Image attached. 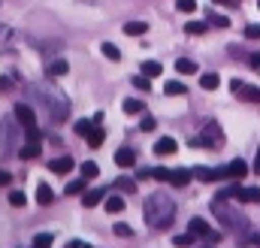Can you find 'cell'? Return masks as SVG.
Segmentation results:
<instances>
[{
    "mask_svg": "<svg viewBox=\"0 0 260 248\" xmlns=\"http://www.w3.org/2000/svg\"><path fill=\"white\" fill-rule=\"evenodd\" d=\"M142 212H145V221L151 230H167L176 218V200H170L167 194H151L145 200Z\"/></svg>",
    "mask_w": 260,
    "mask_h": 248,
    "instance_id": "1",
    "label": "cell"
},
{
    "mask_svg": "<svg viewBox=\"0 0 260 248\" xmlns=\"http://www.w3.org/2000/svg\"><path fill=\"white\" fill-rule=\"evenodd\" d=\"M212 212H215V215H218V218H221V221L230 227V230H236L242 242H251V233H248V221H245L239 212H233L230 206H224V200H221V197L212 203Z\"/></svg>",
    "mask_w": 260,
    "mask_h": 248,
    "instance_id": "2",
    "label": "cell"
},
{
    "mask_svg": "<svg viewBox=\"0 0 260 248\" xmlns=\"http://www.w3.org/2000/svg\"><path fill=\"white\" fill-rule=\"evenodd\" d=\"M221 139H224V136H221V127H218L215 121H209L206 127H203V133H200V136L194 139V145H203V148H209V145H221Z\"/></svg>",
    "mask_w": 260,
    "mask_h": 248,
    "instance_id": "3",
    "label": "cell"
},
{
    "mask_svg": "<svg viewBox=\"0 0 260 248\" xmlns=\"http://www.w3.org/2000/svg\"><path fill=\"white\" fill-rule=\"evenodd\" d=\"M233 94L239 97V100H245V103H260V88L254 85H245V82H239V79H233Z\"/></svg>",
    "mask_w": 260,
    "mask_h": 248,
    "instance_id": "4",
    "label": "cell"
},
{
    "mask_svg": "<svg viewBox=\"0 0 260 248\" xmlns=\"http://www.w3.org/2000/svg\"><path fill=\"white\" fill-rule=\"evenodd\" d=\"M15 121L21 127H37V115H34V109L27 103H15Z\"/></svg>",
    "mask_w": 260,
    "mask_h": 248,
    "instance_id": "5",
    "label": "cell"
},
{
    "mask_svg": "<svg viewBox=\"0 0 260 248\" xmlns=\"http://www.w3.org/2000/svg\"><path fill=\"white\" fill-rule=\"evenodd\" d=\"M188 230H191L194 236H203V239H218V233H215V230H212L203 218H194V221L188 224Z\"/></svg>",
    "mask_w": 260,
    "mask_h": 248,
    "instance_id": "6",
    "label": "cell"
},
{
    "mask_svg": "<svg viewBox=\"0 0 260 248\" xmlns=\"http://www.w3.org/2000/svg\"><path fill=\"white\" fill-rule=\"evenodd\" d=\"M245 176H248V164H245L242 158H236V161L227 164V179H236V182H239V179H245Z\"/></svg>",
    "mask_w": 260,
    "mask_h": 248,
    "instance_id": "7",
    "label": "cell"
},
{
    "mask_svg": "<svg viewBox=\"0 0 260 248\" xmlns=\"http://www.w3.org/2000/svg\"><path fill=\"white\" fill-rule=\"evenodd\" d=\"M197 179H200V182H218V179H227V167H221V170L200 167V170H197Z\"/></svg>",
    "mask_w": 260,
    "mask_h": 248,
    "instance_id": "8",
    "label": "cell"
},
{
    "mask_svg": "<svg viewBox=\"0 0 260 248\" xmlns=\"http://www.w3.org/2000/svg\"><path fill=\"white\" fill-rule=\"evenodd\" d=\"M103 197H106V188H94V191H85V194H82V206H85V209H94V206H97Z\"/></svg>",
    "mask_w": 260,
    "mask_h": 248,
    "instance_id": "9",
    "label": "cell"
},
{
    "mask_svg": "<svg viewBox=\"0 0 260 248\" xmlns=\"http://www.w3.org/2000/svg\"><path fill=\"white\" fill-rule=\"evenodd\" d=\"M173 151H179V142L173 136H164L154 142V154H173Z\"/></svg>",
    "mask_w": 260,
    "mask_h": 248,
    "instance_id": "10",
    "label": "cell"
},
{
    "mask_svg": "<svg viewBox=\"0 0 260 248\" xmlns=\"http://www.w3.org/2000/svg\"><path fill=\"white\" fill-rule=\"evenodd\" d=\"M73 167H76V164H73V158H67V154H64V158H55V161L49 164V170H52V173H58V176H67Z\"/></svg>",
    "mask_w": 260,
    "mask_h": 248,
    "instance_id": "11",
    "label": "cell"
},
{
    "mask_svg": "<svg viewBox=\"0 0 260 248\" xmlns=\"http://www.w3.org/2000/svg\"><path fill=\"white\" fill-rule=\"evenodd\" d=\"M37 203H40V206H52V203H55V191L46 185V182L37 185Z\"/></svg>",
    "mask_w": 260,
    "mask_h": 248,
    "instance_id": "12",
    "label": "cell"
},
{
    "mask_svg": "<svg viewBox=\"0 0 260 248\" xmlns=\"http://www.w3.org/2000/svg\"><path fill=\"white\" fill-rule=\"evenodd\" d=\"M167 182H170V185H176V188H185L188 182H191V173H188V170H170Z\"/></svg>",
    "mask_w": 260,
    "mask_h": 248,
    "instance_id": "13",
    "label": "cell"
},
{
    "mask_svg": "<svg viewBox=\"0 0 260 248\" xmlns=\"http://www.w3.org/2000/svg\"><path fill=\"white\" fill-rule=\"evenodd\" d=\"M115 164H118V167H133V164H136V154H133L130 148H118V151H115Z\"/></svg>",
    "mask_w": 260,
    "mask_h": 248,
    "instance_id": "14",
    "label": "cell"
},
{
    "mask_svg": "<svg viewBox=\"0 0 260 248\" xmlns=\"http://www.w3.org/2000/svg\"><path fill=\"white\" fill-rule=\"evenodd\" d=\"M85 139H88V145H91V148H100V145H103V139H106V133H103V127H97V124H94V130H91Z\"/></svg>",
    "mask_w": 260,
    "mask_h": 248,
    "instance_id": "15",
    "label": "cell"
},
{
    "mask_svg": "<svg viewBox=\"0 0 260 248\" xmlns=\"http://www.w3.org/2000/svg\"><path fill=\"white\" fill-rule=\"evenodd\" d=\"M85 185H88V179L82 176V179H73V182H67L64 194H70V197H76V194H85Z\"/></svg>",
    "mask_w": 260,
    "mask_h": 248,
    "instance_id": "16",
    "label": "cell"
},
{
    "mask_svg": "<svg viewBox=\"0 0 260 248\" xmlns=\"http://www.w3.org/2000/svg\"><path fill=\"white\" fill-rule=\"evenodd\" d=\"M145 30H148L145 21H127V24H124V34H127V37H142Z\"/></svg>",
    "mask_w": 260,
    "mask_h": 248,
    "instance_id": "17",
    "label": "cell"
},
{
    "mask_svg": "<svg viewBox=\"0 0 260 248\" xmlns=\"http://www.w3.org/2000/svg\"><path fill=\"white\" fill-rule=\"evenodd\" d=\"M52 118H58V121L67 118V103L61 97H52Z\"/></svg>",
    "mask_w": 260,
    "mask_h": 248,
    "instance_id": "18",
    "label": "cell"
},
{
    "mask_svg": "<svg viewBox=\"0 0 260 248\" xmlns=\"http://www.w3.org/2000/svg\"><path fill=\"white\" fill-rule=\"evenodd\" d=\"M124 206H127V203H124L121 197H109V200H106V212H109V215H121Z\"/></svg>",
    "mask_w": 260,
    "mask_h": 248,
    "instance_id": "19",
    "label": "cell"
},
{
    "mask_svg": "<svg viewBox=\"0 0 260 248\" xmlns=\"http://www.w3.org/2000/svg\"><path fill=\"white\" fill-rule=\"evenodd\" d=\"M176 70H179V73H185V76H194L197 64L191 61V58H179V61H176Z\"/></svg>",
    "mask_w": 260,
    "mask_h": 248,
    "instance_id": "20",
    "label": "cell"
},
{
    "mask_svg": "<svg viewBox=\"0 0 260 248\" xmlns=\"http://www.w3.org/2000/svg\"><path fill=\"white\" fill-rule=\"evenodd\" d=\"M164 91H167V94H170V97H176V94H179V97H182V94H185V91H188V88H185V82H173V79H170V82H167V85H164Z\"/></svg>",
    "mask_w": 260,
    "mask_h": 248,
    "instance_id": "21",
    "label": "cell"
},
{
    "mask_svg": "<svg viewBox=\"0 0 260 248\" xmlns=\"http://www.w3.org/2000/svg\"><path fill=\"white\" fill-rule=\"evenodd\" d=\"M142 73L151 79V76H160V73H164V67H160L157 61H142Z\"/></svg>",
    "mask_w": 260,
    "mask_h": 248,
    "instance_id": "22",
    "label": "cell"
},
{
    "mask_svg": "<svg viewBox=\"0 0 260 248\" xmlns=\"http://www.w3.org/2000/svg\"><path fill=\"white\" fill-rule=\"evenodd\" d=\"M200 85H203L206 91H215V88H218L221 82H218V76H215V73H203V79H200Z\"/></svg>",
    "mask_w": 260,
    "mask_h": 248,
    "instance_id": "23",
    "label": "cell"
},
{
    "mask_svg": "<svg viewBox=\"0 0 260 248\" xmlns=\"http://www.w3.org/2000/svg\"><path fill=\"white\" fill-rule=\"evenodd\" d=\"M37 154H40V145H37V142H30V145H24V148L18 151V158H21V161H30V158H37Z\"/></svg>",
    "mask_w": 260,
    "mask_h": 248,
    "instance_id": "24",
    "label": "cell"
},
{
    "mask_svg": "<svg viewBox=\"0 0 260 248\" xmlns=\"http://www.w3.org/2000/svg\"><path fill=\"white\" fill-rule=\"evenodd\" d=\"M64 73H67V61L64 58H58V61L49 64V76H64Z\"/></svg>",
    "mask_w": 260,
    "mask_h": 248,
    "instance_id": "25",
    "label": "cell"
},
{
    "mask_svg": "<svg viewBox=\"0 0 260 248\" xmlns=\"http://www.w3.org/2000/svg\"><path fill=\"white\" fill-rule=\"evenodd\" d=\"M194 239H197L194 233H182V236H173V245H176V248H179V245L188 248V245H194Z\"/></svg>",
    "mask_w": 260,
    "mask_h": 248,
    "instance_id": "26",
    "label": "cell"
},
{
    "mask_svg": "<svg viewBox=\"0 0 260 248\" xmlns=\"http://www.w3.org/2000/svg\"><path fill=\"white\" fill-rule=\"evenodd\" d=\"M52 242H55L52 233H40V236H34V248H49Z\"/></svg>",
    "mask_w": 260,
    "mask_h": 248,
    "instance_id": "27",
    "label": "cell"
},
{
    "mask_svg": "<svg viewBox=\"0 0 260 248\" xmlns=\"http://www.w3.org/2000/svg\"><path fill=\"white\" fill-rule=\"evenodd\" d=\"M100 49H103V55H106V58H109V61H121V52H118V49H115V46H112V43H103V46H100Z\"/></svg>",
    "mask_w": 260,
    "mask_h": 248,
    "instance_id": "28",
    "label": "cell"
},
{
    "mask_svg": "<svg viewBox=\"0 0 260 248\" xmlns=\"http://www.w3.org/2000/svg\"><path fill=\"white\" fill-rule=\"evenodd\" d=\"M97 173H100V170H97V164H94V161H85V164H82V176H85L88 182H91Z\"/></svg>",
    "mask_w": 260,
    "mask_h": 248,
    "instance_id": "29",
    "label": "cell"
},
{
    "mask_svg": "<svg viewBox=\"0 0 260 248\" xmlns=\"http://www.w3.org/2000/svg\"><path fill=\"white\" fill-rule=\"evenodd\" d=\"M142 109H145V106H142L139 100H124V112H127V115H139Z\"/></svg>",
    "mask_w": 260,
    "mask_h": 248,
    "instance_id": "30",
    "label": "cell"
},
{
    "mask_svg": "<svg viewBox=\"0 0 260 248\" xmlns=\"http://www.w3.org/2000/svg\"><path fill=\"white\" fill-rule=\"evenodd\" d=\"M185 30H188V34H194V37H200V34H206L209 27H206V21H191Z\"/></svg>",
    "mask_w": 260,
    "mask_h": 248,
    "instance_id": "31",
    "label": "cell"
},
{
    "mask_svg": "<svg viewBox=\"0 0 260 248\" xmlns=\"http://www.w3.org/2000/svg\"><path fill=\"white\" fill-rule=\"evenodd\" d=\"M209 24L212 27H230V18L227 15H209Z\"/></svg>",
    "mask_w": 260,
    "mask_h": 248,
    "instance_id": "32",
    "label": "cell"
},
{
    "mask_svg": "<svg viewBox=\"0 0 260 248\" xmlns=\"http://www.w3.org/2000/svg\"><path fill=\"white\" fill-rule=\"evenodd\" d=\"M9 203H12V206H15V209H21V206H24V203H27V197H24V194H21V191H12V194H9Z\"/></svg>",
    "mask_w": 260,
    "mask_h": 248,
    "instance_id": "33",
    "label": "cell"
},
{
    "mask_svg": "<svg viewBox=\"0 0 260 248\" xmlns=\"http://www.w3.org/2000/svg\"><path fill=\"white\" fill-rule=\"evenodd\" d=\"M94 124H97V121H94ZM94 124H91V121H76V133H79V136H88V133L94 130Z\"/></svg>",
    "mask_w": 260,
    "mask_h": 248,
    "instance_id": "34",
    "label": "cell"
},
{
    "mask_svg": "<svg viewBox=\"0 0 260 248\" xmlns=\"http://www.w3.org/2000/svg\"><path fill=\"white\" fill-rule=\"evenodd\" d=\"M112 230H115V236H121V239H130V236H133V230H130L127 224H115Z\"/></svg>",
    "mask_w": 260,
    "mask_h": 248,
    "instance_id": "35",
    "label": "cell"
},
{
    "mask_svg": "<svg viewBox=\"0 0 260 248\" xmlns=\"http://www.w3.org/2000/svg\"><path fill=\"white\" fill-rule=\"evenodd\" d=\"M133 85H136L139 91H148V88H151V82H148V76H145V73H142V76H136V79H133Z\"/></svg>",
    "mask_w": 260,
    "mask_h": 248,
    "instance_id": "36",
    "label": "cell"
},
{
    "mask_svg": "<svg viewBox=\"0 0 260 248\" xmlns=\"http://www.w3.org/2000/svg\"><path fill=\"white\" fill-rule=\"evenodd\" d=\"M176 6H179L182 12H194V9H197V3H194V0H176Z\"/></svg>",
    "mask_w": 260,
    "mask_h": 248,
    "instance_id": "37",
    "label": "cell"
},
{
    "mask_svg": "<svg viewBox=\"0 0 260 248\" xmlns=\"http://www.w3.org/2000/svg\"><path fill=\"white\" fill-rule=\"evenodd\" d=\"M118 188H121V191H130V194H133V191H136V182H133V179H124V176H121V179H118Z\"/></svg>",
    "mask_w": 260,
    "mask_h": 248,
    "instance_id": "38",
    "label": "cell"
},
{
    "mask_svg": "<svg viewBox=\"0 0 260 248\" xmlns=\"http://www.w3.org/2000/svg\"><path fill=\"white\" fill-rule=\"evenodd\" d=\"M248 67L260 73V52H251V55H248Z\"/></svg>",
    "mask_w": 260,
    "mask_h": 248,
    "instance_id": "39",
    "label": "cell"
},
{
    "mask_svg": "<svg viewBox=\"0 0 260 248\" xmlns=\"http://www.w3.org/2000/svg\"><path fill=\"white\" fill-rule=\"evenodd\" d=\"M139 127H142V130H148V133H151V130H154V127H157V124H154V118H151V115H145V118H142V124H139Z\"/></svg>",
    "mask_w": 260,
    "mask_h": 248,
    "instance_id": "40",
    "label": "cell"
},
{
    "mask_svg": "<svg viewBox=\"0 0 260 248\" xmlns=\"http://www.w3.org/2000/svg\"><path fill=\"white\" fill-rule=\"evenodd\" d=\"M245 34H248L251 40H260V24H248V27H245Z\"/></svg>",
    "mask_w": 260,
    "mask_h": 248,
    "instance_id": "41",
    "label": "cell"
},
{
    "mask_svg": "<svg viewBox=\"0 0 260 248\" xmlns=\"http://www.w3.org/2000/svg\"><path fill=\"white\" fill-rule=\"evenodd\" d=\"M9 179H12V176H9L6 170H0V188H3V185H9Z\"/></svg>",
    "mask_w": 260,
    "mask_h": 248,
    "instance_id": "42",
    "label": "cell"
},
{
    "mask_svg": "<svg viewBox=\"0 0 260 248\" xmlns=\"http://www.w3.org/2000/svg\"><path fill=\"white\" fill-rule=\"evenodd\" d=\"M9 85H12V79H9V76H3V79H0V91H6Z\"/></svg>",
    "mask_w": 260,
    "mask_h": 248,
    "instance_id": "43",
    "label": "cell"
},
{
    "mask_svg": "<svg viewBox=\"0 0 260 248\" xmlns=\"http://www.w3.org/2000/svg\"><path fill=\"white\" fill-rule=\"evenodd\" d=\"M212 3H221V6H236V0H212Z\"/></svg>",
    "mask_w": 260,
    "mask_h": 248,
    "instance_id": "44",
    "label": "cell"
},
{
    "mask_svg": "<svg viewBox=\"0 0 260 248\" xmlns=\"http://www.w3.org/2000/svg\"><path fill=\"white\" fill-rule=\"evenodd\" d=\"M254 176H260V151H257V158H254Z\"/></svg>",
    "mask_w": 260,
    "mask_h": 248,
    "instance_id": "45",
    "label": "cell"
},
{
    "mask_svg": "<svg viewBox=\"0 0 260 248\" xmlns=\"http://www.w3.org/2000/svg\"><path fill=\"white\" fill-rule=\"evenodd\" d=\"M257 6H260V0H257Z\"/></svg>",
    "mask_w": 260,
    "mask_h": 248,
    "instance_id": "46",
    "label": "cell"
},
{
    "mask_svg": "<svg viewBox=\"0 0 260 248\" xmlns=\"http://www.w3.org/2000/svg\"><path fill=\"white\" fill-rule=\"evenodd\" d=\"M200 248H206V245H200Z\"/></svg>",
    "mask_w": 260,
    "mask_h": 248,
    "instance_id": "47",
    "label": "cell"
}]
</instances>
